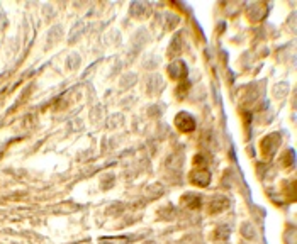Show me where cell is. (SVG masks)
Listing matches in <instances>:
<instances>
[{
  "instance_id": "7a4b0ae2",
  "label": "cell",
  "mask_w": 297,
  "mask_h": 244,
  "mask_svg": "<svg viewBox=\"0 0 297 244\" xmlns=\"http://www.w3.org/2000/svg\"><path fill=\"white\" fill-rule=\"evenodd\" d=\"M209 182H211V175H209V171L204 170V168H197V170H194L192 173H190V183H194V185L207 187Z\"/></svg>"
},
{
  "instance_id": "3957f363",
  "label": "cell",
  "mask_w": 297,
  "mask_h": 244,
  "mask_svg": "<svg viewBox=\"0 0 297 244\" xmlns=\"http://www.w3.org/2000/svg\"><path fill=\"white\" fill-rule=\"evenodd\" d=\"M182 203H185V205L190 207V209H197V207H200L202 198H200V195H197V194H187V195H184V198H182Z\"/></svg>"
},
{
  "instance_id": "6da1fadb",
  "label": "cell",
  "mask_w": 297,
  "mask_h": 244,
  "mask_svg": "<svg viewBox=\"0 0 297 244\" xmlns=\"http://www.w3.org/2000/svg\"><path fill=\"white\" fill-rule=\"evenodd\" d=\"M175 126L182 133H190V131L196 129V119L190 114H187V112H180L175 117Z\"/></svg>"
}]
</instances>
